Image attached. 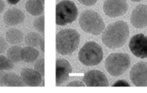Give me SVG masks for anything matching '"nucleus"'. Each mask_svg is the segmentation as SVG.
Returning a JSON list of instances; mask_svg holds the SVG:
<instances>
[{"instance_id": "nucleus-12", "label": "nucleus", "mask_w": 147, "mask_h": 93, "mask_svg": "<svg viewBox=\"0 0 147 93\" xmlns=\"http://www.w3.org/2000/svg\"><path fill=\"white\" fill-rule=\"evenodd\" d=\"M72 67L68 61L65 59L56 60V85L60 86L69 79Z\"/></svg>"}, {"instance_id": "nucleus-2", "label": "nucleus", "mask_w": 147, "mask_h": 93, "mask_svg": "<svg viewBox=\"0 0 147 93\" xmlns=\"http://www.w3.org/2000/svg\"><path fill=\"white\" fill-rule=\"evenodd\" d=\"M80 36L73 29H63L56 35V51L62 55L73 53L78 47Z\"/></svg>"}, {"instance_id": "nucleus-23", "label": "nucleus", "mask_w": 147, "mask_h": 93, "mask_svg": "<svg viewBox=\"0 0 147 93\" xmlns=\"http://www.w3.org/2000/svg\"><path fill=\"white\" fill-rule=\"evenodd\" d=\"M34 69L37 72H38L40 74L42 75V77H44L45 76V60L43 57L39 59L35 63V65H34Z\"/></svg>"}, {"instance_id": "nucleus-17", "label": "nucleus", "mask_w": 147, "mask_h": 93, "mask_svg": "<svg viewBox=\"0 0 147 93\" xmlns=\"http://www.w3.org/2000/svg\"><path fill=\"white\" fill-rule=\"evenodd\" d=\"M4 85L9 87H22L24 86L22 77L14 73H5L3 78Z\"/></svg>"}, {"instance_id": "nucleus-4", "label": "nucleus", "mask_w": 147, "mask_h": 93, "mask_svg": "<svg viewBox=\"0 0 147 93\" xmlns=\"http://www.w3.org/2000/svg\"><path fill=\"white\" fill-rule=\"evenodd\" d=\"M103 58L102 47L96 41H88L82 47L78 52V59L86 66L98 64Z\"/></svg>"}, {"instance_id": "nucleus-19", "label": "nucleus", "mask_w": 147, "mask_h": 93, "mask_svg": "<svg viewBox=\"0 0 147 93\" xmlns=\"http://www.w3.org/2000/svg\"><path fill=\"white\" fill-rule=\"evenodd\" d=\"M42 39L43 38L38 33L30 32L26 35L24 38V43L26 45L30 47H37L40 45V43Z\"/></svg>"}, {"instance_id": "nucleus-11", "label": "nucleus", "mask_w": 147, "mask_h": 93, "mask_svg": "<svg viewBox=\"0 0 147 93\" xmlns=\"http://www.w3.org/2000/svg\"><path fill=\"white\" fill-rule=\"evenodd\" d=\"M132 25L137 29L144 28L147 26V5L140 4L135 7L130 18Z\"/></svg>"}, {"instance_id": "nucleus-16", "label": "nucleus", "mask_w": 147, "mask_h": 93, "mask_svg": "<svg viewBox=\"0 0 147 93\" xmlns=\"http://www.w3.org/2000/svg\"><path fill=\"white\" fill-rule=\"evenodd\" d=\"M38 50L32 47H25L21 50V59L27 63L33 62L39 57Z\"/></svg>"}, {"instance_id": "nucleus-22", "label": "nucleus", "mask_w": 147, "mask_h": 93, "mask_svg": "<svg viewBox=\"0 0 147 93\" xmlns=\"http://www.w3.org/2000/svg\"><path fill=\"white\" fill-rule=\"evenodd\" d=\"M34 27L37 31L39 32L44 33L45 32V17L44 15H42L41 17L36 19L34 22Z\"/></svg>"}, {"instance_id": "nucleus-28", "label": "nucleus", "mask_w": 147, "mask_h": 93, "mask_svg": "<svg viewBox=\"0 0 147 93\" xmlns=\"http://www.w3.org/2000/svg\"><path fill=\"white\" fill-rule=\"evenodd\" d=\"M5 74L3 70H0V86L4 85V82H3V78H4V76Z\"/></svg>"}, {"instance_id": "nucleus-14", "label": "nucleus", "mask_w": 147, "mask_h": 93, "mask_svg": "<svg viewBox=\"0 0 147 93\" xmlns=\"http://www.w3.org/2000/svg\"><path fill=\"white\" fill-rule=\"evenodd\" d=\"M3 19L4 23L7 25L15 26L24 21V14L19 9L12 8L6 11Z\"/></svg>"}, {"instance_id": "nucleus-31", "label": "nucleus", "mask_w": 147, "mask_h": 93, "mask_svg": "<svg viewBox=\"0 0 147 93\" xmlns=\"http://www.w3.org/2000/svg\"><path fill=\"white\" fill-rule=\"evenodd\" d=\"M45 41H44V39H43L42 40V41H41V43H40V47H41V50H42V52H45V48H44V47H45Z\"/></svg>"}, {"instance_id": "nucleus-25", "label": "nucleus", "mask_w": 147, "mask_h": 93, "mask_svg": "<svg viewBox=\"0 0 147 93\" xmlns=\"http://www.w3.org/2000/svg\"><path fill=\"white\" fill-rule=\"evenodd\" d=\"M78 1L85 6H92L96 4L98 0H78Z\"/></svg>"}, {"instance_id": "nucleus-9", "label": "nucleus", "mask_w": 147, "mask_h": 93, "mask_svg": "<svg viewBox=\"0 0 147 93\" xmlns=\"http://www.w3.org/2000/svg\"><path fill=\"white\" fill-rule=\"evenodd\" d=\"M130 80L136 86H147V62H139L132 67L130 72Z\"/></svg>"}, {"instance_id": "nucleus-24", "label": "nucleus", "mask_w": 147, "mask_h": 93, "mask_svg": "<svg viewBox=\"0 0 147 93\" xmlns=\"http://www.w3.org/2000/svg\"><path fill=\"white\" fill-rule=\"evenodd\" d=\"M7 42L3 37H0V53H3L7 48Z\"/></svg>"}, {"instance_id": "nucleus-13", "label": "nucleus", "mask_w": 147, "mask_h": 93, "mask_svg": "<svg viewBox=\"0 0 147 93\" xmlns=\"http://www.w3.org/2000/svg\"><path fill=\"white\" fill-rule=\"evenodd\" d=\"M21 77L24 84L30 87H37L42 82L41 74L33 69H23L21 71Z\"/></svg>"}, {"instance_id": "nucleus-27", "label": "nucleus", "mask_w": 147, "mask_h": 93, "mask_svg": "<svg viewBox=\"0 0 147 93\" xmlns=\"http://www.w3.org/2000/svg\"><path fill=\"white\" fill-rule=\"evenodd\" d=\"M66 86H68V87H72V86H76V87H83L85 86V84L83 83H82L81 82L79 81H74V82H71L68 83Z\"/></svg>"}, {"instance_id": "nucleus-15", "label": "nucleus", "mask_w": 147, "mask_h": 93, "mask_svg": "<svg viewBox=\"0 0 147 93\" xmlns=\"http://www.w3.org/2000/svg\"><path fill=\"white\" fill-rule=\"evenodd\" d=\"M40 0H28L25 4L26 10L33 16H39L43 14L44 6Z\"/></svg>"}, {"instance_id": "nucleus-33", "label": "nucleus", "mask_w": 147, "mask_h": 93, "mask_svg": "<svg viewBox=\"0 0 147 93\" xmlns=\"http://www.w3.org/2000/svg\"><path fill=\"white\" fill-rule=\"evenodd\" d=\"M40 1H41L43 3V4H44V3H45V0H40Z\"/></svg>"}, {"instance_id": "nucleus-18", "label": "nucleus", "mask_w": 147, "mask_h": 93, "mask_svg": "<svg viewBox=\"0 0 147 93\" xmlns=\"http://www.w3.org/2000/svg\"><path fill=\"white\" fill-rule=\"evenodd\" d=\"M23 33L17 29H10L6 33V41L11 44H17L23 40Z\"/></svg>"}, {"instance_id": "nucleus-6", "label": "nucleus", "mask_w": 147, "mask_h": 93, "mask_svg": "<svg viewBox=\"0 0 147 93\" xmlns=\"http://www.w3.org/2000/svg\"><path fill=\"white\" fill-rule=\"evenodd\" d=\"M78 9L73 1L63 0L56 5L55 21L59 26H65L73 22L78 17Z\"/></svg>"}, {"instance_id": "nucleus-10", "label": "nucleus", "mask_w": 147, "mask_h": 93, "mask_svg": "<svg viewBox=\"0 0 147 93\" xmlns=\"http://www.w3.org/2000/svg\"><path fill=\"white\" fill-rule=\"evenodd\" d=\"M83 81L88 87H106L109 82L108 78L100 70H90L84 74Z\"/></svg>"}, {"instance_id": "nucleus-26", "label": "nucleus", "mask_w": 147, "mask_h": 93, "mask_svg": "<svg viewBox=\"0 0 147 93\" xmlns=\"http://www.w3.org/2000/svg\"><path fill=\"white\" fill-rule=\"evenodd\" d=\"M113 86H114V87H116V86H127V87H129V86H130V84H129L127 82L125 81V80H121L116 82L115 84H113Z\"/></svg>"}, {"instance_id": "nucleus-3", "label": "nucleus", "mask_w": 147, "mask_h": 93, "mask_svg": "<svg viewBox=\"0 0 147 93\" xmlns=\"http://www.w3.org/2000/svg\"><path fill=\"white\" fill-rule=\"evenodd\" d=\"M79 24L83 31L98 35L105 29V24L100 14L93 10H86L79 18Z\"/></svg>"}, {"instance_id": "nucleus-30", "label": "nucleus", "mask_w": 147, "mask_h": 93, "mask_svg": "<svg viewBox=\"0 0 147 93\" xmlns=\"http://www.w3.org/2000/svg\"><path fill=\"white\" fill-rule=\"evenodd\" d=\"M7 1L10 4H17L20 0H7Z\"/></svg>"}, {"instance_id": "nucleus-1", "label": "nucleus", "mask_w": 147, "mask_h": 93, "mask_svg": "<svg viewBox=\"0 0 147 93\" xmlns=\"http://www.w3.org/2000/svg\"><path fill=\"white\" fill-rule=\"evenodd\" d=\"M129 37V28L124 21H117L109 24L102 35L103 44L110 49L120 48Z\"/></svg>"}, {"instance_id": "nucleus-7", "label": "nucleus", "mask_w": 147, "mask_h": 93, "mask_svg": "<svg viewBox=\"0 0 147 93\" xmlns=\"http://www.w3.org/2000/svg\"><path fill=\"white\" fill-rule=\"evenodd\" d=\"M126 0H106L103 4V11L109 17H117L123 15L128 10Z\"/></svg>"}, {"instance_id": "nucleus-20", "label": "nucleus", "mask_w": 147, "mask_h": 93, "mask_svg": "<svg viewBox=\"0 0 147 93\" xmlns=\"http://www.w3.org/2000/svg\"><path fill=\"white\" fill-rule=\"evenodd\" d=\"M22 48L19 46H13L10 47L7 51V58L13 63L20 62L21 59Z\"/></svg>"}, {"instance_id": "nucleus-5", "label": "nucleus", "mask_w": 147, "mask_h": 93, "mask_svg": "<svg viewBox=\"0 0 147 93\" xmlns=\"http://www.w3.org/2000/svg\"><path fill=\"white\" fill-rule=\"evenodd\" d=\"M130 64V57L125 53L111 54L105 62V67L107 72L114 77L123 74L129 68Z\"/></svg>"}, {"instance_id": "nucleus-32", "label": "nucleus", "mask_w": 147, "mask_h": 93, "mask_svg": "<svg viewBox=\"0 0 147 93\" xmlns=\"http://www.w3.org/2000/svg\"><path fill=\"white\" fill-rule=\"evenodd\" d=\"M131 1H142V0H131Z\"/></svg>"}, {"instance_id": "nucleus-8", "label": "nucleus", "mask_w": 147, "mask_h": 93, "mask_svg": "<svg viewBox=\"0 0 147 93\" xmlns=\"http://www.w3.org/2000/svg\"><path fill=\"white\" fill-rule=\"evenodd\" d=\"M129 49L136 57L147 58V36L137 34L133 36L129 41Z\"/></svg>"}, {"instance_id": "nucleus-29", "label": "nucleus", "mask_w": 147, "mask_h": 93, "mask_svg": "<svg viewBox=\"0 0 147 93\" xmlns=\"http://www.w3.org/2000/svg\"><path fill=\"white\" fill-rule=\"evenodd\" d=\"M4 7H5V4H4V2L2 1V0H0V13L4 10Z\"/></svg>"}, {"instance_id": "nucleus-21", "label": "nucleus", "mask_w": 147, "mask_h": 93, "mask_svg": "<svg viewBox=\"0 0 147 93\" xmlns=\"http://www.w3.org/2000/svg\"><path fill=\"white\" fill-rule=\"evenodd\" d=\"M14 67V64L7 57L0 55V70H9Z\"/></svg>"}]
</instances>
